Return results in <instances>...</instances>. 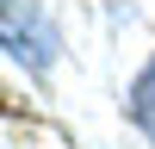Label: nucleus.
<instances>
[{"instance_id":"f257e3e1","label":"nucleus","mask_w":155,"mask_h":149,"mask_svg":"<svg viewBox=\"0 0 155 149\" xmlns=\"http://www.w3.org/2000/svg\"><path fill=\"white\" fill-rule=\"evenodd\" d=\"M130 118H137V124L155 137V62L137 74V87H130Z\"/></svg>"}]
</instances>
